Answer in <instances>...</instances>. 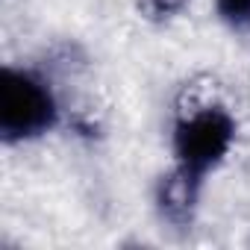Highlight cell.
<instances>
[{
	"instance_id": "3957f363",
	"label": "cell",
	"mask_w": 250,
	"mask_h": 250,
	"mask_svg": "<svg viewBox=\"0 0 250 250\" xmlns=\"http://www.w3.org/2000/svg\"><path fill=\"white\" fill-rule=\"evenodd\" d=\"M212 9L229 33H250V0H212Z\"/></svg>"
},
{
	"instance_id": "6da1fadb",
	"label": "cell",
	"mask_w": 250,
	"mask_h": 250,
	"mask_svg": "<svg viewBox=\"0 0 250 250\" xmlns=\"http://www.w3.org/2000/svg\"><path fill=\"white\" fill-rule=\"evenodd\" d=\"M238 142V121L224 103H200L177 115L171 127L174 171L200 188L229 159Z\"/></svg>"
},
{
	"instance_id": "277c9868",
	"label": "cell",
	"mask_w": 250,
	"mask_h": 250,
	"mask_svg": "<svg viewBox=\"0 0 250 250\" xmlns=\"http://www.w3.org/2000/svg\"><path fill=\"white\" fill-rule=\"evenodd\" d=\"M147 3H150L153 15H174V12L183 9L186 0H147Z\"/></svg>"
},
{
	"instance_id": "7a4b0ae2",
	"label": "cell",
	"mask_w": 250,
	"mask_h": 250,
	"mask_svg": "<svg viewBox=\"0 0 250 250\" xmlns=\"http://www.w3.org/2000/svg\"><path fill=\"white\" fill-rule=\"evenodd\" d=\"M59 97L50 80L33 68L3 65L0 74V139L3 145H30L59 127Z\"/></svg>"
}]
</instances>
